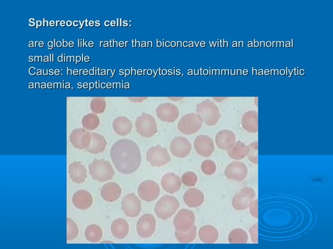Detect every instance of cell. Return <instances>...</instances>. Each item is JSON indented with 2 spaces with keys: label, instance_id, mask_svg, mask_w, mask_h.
Returning <instances> with one entry per match:
<instances>
[{
  "label": "cell",
  "instance_id": "cell-1",
  "mask_svg": "<svg viewBox=\"0 0 333 249\" xmlns=\"http://www.w3.org/2000/svg\"><path fill=\"white\" fill-rule=\"evenodd\" d=\"M110 157L116 170L123 174L135 173L140 167L141 153L138 144L130 139H122L111 146Z\"/></svg>",
  "mask_w": 333,
  "mask_h": 249
},
{
  "label": "cell",
  "instance_id": "cell-2",
  "mask_svg": "<svg viewBox=\"0 0 333 249\" xmlns=\"http://www.w3.org/2000/svg\"><path fill=\"white\" fill-rule=\"evenodd\" d=\"M89 169L93 179L102 182L111 180L115 174L110 163L104 159H95Z\"/></svg>",
  "mask_w": 333,
  "mask_h": 249
},
{
  "label": "cell",
  "instance_id": "cell-3",
  "mask_svg": "<svg viewBox=\"0 0 333 249\" xmlns=\"http://www.w3.org/2000/svg\"><path fill=\"white\" fill-rule=\"evenodd\" d=\"M179 206V202L175 196L165 195L156 203L154 211L159 219L166 220L173 217Z\"/></svg>",
  "mask_w": 333,
  "mask_h": 249
},
{
  "label": "cell",
  "instance_id": "cell-4",
  "mask_svg": "<svg viewBox=\"0 0 333 249\" xmlns=\"http://www.w3.org/2000/svg\"><path fill=\"white\" fill-rule=\"evenodd\" d=\"M197 113L209 126L217 124L221 118L219 109L213 102L206 99L196 106Z\"/></svg>",
  "mask_w": 333,
  "mask_h": 249
},
{
  "label": "cell",
  "instance_id": "cell-5",
  "mask_svg": "<svg viewBox=\"0 0 333 249\" xmlns=\"http://www.w3.org/2000/svg\"><path fill=\"white\" fill-rule=\"evenodd\" d=\"M136 127L138 133L145 138H151L155 135L158 131L157 124L153 116L143 113L138 116L136 121Z\"/></svg>",
  "mask_w": 333,
  "mask_h": 249
},
{
  "label": "cell",
  "instance_id": "cell-6",
  "mask_svg": "<svg viewBox=\"0 0 333 249\" xmlns=\"http://www.w3.org/2000/svg\"><path fill=\"white\" fill-rule=\"evenodd\" d=\"M203 119L197 113L187 114L180 119L178 128L181 133L190 135L196 133L202 126Z\"/></svg>",
  "mask_w": 333,
  "mask_h": 249
},
{
  "label": "cell",
  "instance_id": "cell-7",
  "mask_svg": "<svg viewBox=\"0 0 333 249\" xmlns=\"http://www.w3.org/2000/svg\"><path fill=\"white\" fill-rule=\"evenodd\" d=\"M146 160L152 167H161L170 162L171 158L168 148L157 145L148 148Z\"/></svg>",
  "mask_w": 333,
  "mask_h": 249
},
{
  "label": "cell",
  "instance_id": "cell-8",
  "mask_svg": "<svg viewBox=\"0 0 333 249\" xmlns=\"http://www.w3.org/2000/svg\"><path fill=\"white\" fill-rule=\"evenodd\" d=\"M256 193L251 187H244L233 197L231 204L237 211H243L247 209L255 200Z\"/></svg>",
  "mask_w": 333,
  "mask_h": 249
},
{
  "label": "cell",
  "instance_id": "cell-9",
  "mask_svg": "<svg viewBox=\"0 0 333 249\" xmlns=\"http://www.w3.org/2000/svg\"><path fill=\"white\" fill-rule=\"evenodd\" d=\"M195 222V216L193 212L189 209H182L175 216L173 224L176 230L186 232L193 227Z\"/></svg>",
  "mask_w": 333,
  "mask_h": 249
},
{
  "label": "cell",
  "instance_id": "cell-10",
  "mask_svg": "<svg viewBox=\"0 0 333 249\" xmlns=\"http://www.w3.org/2000/svg\"><path fill=\"white\" fill-rule=\"evenodd\" d=\"M121 209L129 218H134L138 217L142 210L139 198L134 193L126 195L121 202Z\"/></svg>",
  "mask_w": 333,
  "mask_h": 249
},
{
  "label": "cell",
  "instance_id": "cell-11",
  "mask_svg": "<svg viewBox=\"0 0 333 249\" xmlns=\"http://www.w3.org/2000/svg\"><path fill=\"white\" fill-rule=\"evenodd\" d=\"M156 221L151 214H145L139 219L137 225V233L143 238L151 237L154 233Z\"/></svg>",
  "mask_w": 333,
  "mask_h": 249
},
{
  "label": "cell",
  "instance_id": "cell-12",
  "mask_svg": "<svg viewBox=\"0 0 333 249\" xmlns=\"http://www.w3.org/2000/svg\"><path fill=\"white\" fill-rule=\"evenodd\" d=\"M160 194V187L156 182L147 180L141 182L138 187V194L142 200L151 202L156 200Z\"/></svg>",
  "mask_w": 333,
  "mask_h": 249
},
{
  "label": "cell",
  "instance_id": "cell-13",
  "mask_svg": "<svg viewBox=\"0 0 333 249\" xmlns=\"http://www.w3.org/2000/svg\"><path fill=\"white\" fill-rule=\"evenodd\" d=\"M70 140L75 148L79 150H86L91 143V132L85 128L74 129L70 135Z\"/></svg>",
  "mask_w": 333,
  "mask_h": 249
},
{
  "label": "cell",
  "instance_id": "cell-14",
  "mask_svg": "<svg viewBox=\"0 0 333 249\" xmlns=\"http://www.w3.org/2000/svg\"><path fill=\"white\" fill-rule=\"evenodd\" d=\"M224 174L225 176L232 180L242 181L245 179L248 174L246 165L240 161H233L226 167Z\"/></svg>",
  "mask_w": 333,
  "mask_h": 249
},
{
  "label": "cell",
  "instance_id": "cell-15",
  "mask_svg": "<svg viewBox=\"0 0 333 249\" xmlns=\"http://www.w3.org/2000/svg\"><path fill=\"white\" fill-rule=\"evenodd\" d=\"M192 144L189 140L184 137H175L171 143V152L172 155L179 158H184L190 154Z\"/></svg>",
  "mask_w": 333,
  "mask_h": 249
},
{
  "label": "cell",
  "instance_id": "cell-16",
  "mask_svg": "<svg viewBox=\"0 0 333 249\" xmlns=\"http://www.w3.org/2000/svg\"><path fill=\"white\" fill-rule=\"evenodd\" d=\"M194 146L197 154L204 158L211 156L215 148L213 139L205 135L197 136L194 141Z\"/></svg>",
  "mask_w": 333,
  "mask_h": 249
},
{
  "label": "cell",
  "instance_id": "cell-17",
  "mask_svg": "<svg viewBox=\"0 0 333 249\" xmlns=\"http://www.w3.org/2000/svg\"><path fill=\"white\" fill-rule=\"evenodd\" d=\"M157 117L162 122L173 123L177 120L179 110L175 105L170 103L160 104L156 110Z\"/></svg>",
  "mask_w": 333,
  "mask_h": 249
},
{
  "label": "cell",
  "instance_id": "cell-18",
  "mask_svg": "<svg viewBox=\"0 0 333 249\" xmlns=\"http://www.w3.org/2000/svg\"><path fill=\"white\" fill-rule=\"evenodd\" d=\"M236 142V137L234 132L229 129L220 131L215 137L216 145L223 151L230 150Z\"/></svg>",
  "mask_w": 333,
  "mask_h": 249
},
{
  "label": "cell",
  "instance_id": "cell-19",
  "mask_svg": "<svg viewBox=\"0 0 333 249\" xmlns=\"http://www.w3.org/2000/svg\"><path fill=\"white\" fill-rule=\"evenodd\" d=\"M182 185L180 177L174 173H168L163 175L161 179V185L166 192L173 194L177 192Z\"/></svg>",
  "mask_w": 333,
  "mask_h": 249
},
{
  "label": "cell",
  "instance_id": "cell-20",
  "mask_svg": "<svg viewBox=\"0 0 333 249\" xmlns=\"http://www.w3.org/2000/svg\"><path fill=\"white\" fill-rule=\"evenodd\" d=\"M184 201L186 205L190 208H196L201 207L204 202V193L195 188H191L187 190L184 194Z\"/></svg>",
  "mask_w": 333,
  "mask_h": 249
},
{
  "label": "cell",
  "instance_id": "cell-21",
  "mask_svg": "<svg viewBox=\"0 0 333 249\" xmlns=\"http://www.w3.org/2000/svg\"><path fill=\"white\" fill-rule=\"evenodd\" d=\"M93 202L92 194L86 190H79L72 197V203L78 209L85 210L90 208Z\"/></svg>",
  "mask_w": 333,
  "mask_h": 249
},
{
  "label": "cell",
  "instance_id": "cell-22",
  "mask_svg": "<svg viewBox=\"0 0 333 249\" xmlns=\"http://www.w3.org/2000/svg\"><path fill=\"white\" fill-rule=\"evenodd\" d=\"M120 186L114 182H108L102 188L101 194L104 200L113 203L118 200L121 194Z\"/></svg>",
  "mask_w": 333,
  "mask_h": 249
},
{
  "label": "cell",
  "instance_id": "cell-23",
  "mask_svg": "<svg viewBox=\"0 0 333 249\" xmlns=\"http://www.w3.org/2000/svg\"><path fill=\"white\" fill-rule=\"evenodd\" d=\"M69 174L71 179L76 184L85 182L88 177L87 170L80 162H74L69 167Z\"/></svg>",
  "mask_w": 333,
  "mask_h": 249
},
{
  "label": "cell",
  "instance_id": "cell-24",
  "mask_svg": "<svg viewBox=\"0 0 333 249\" xmlns=\"http://www.w3.org/2000/svg\"><path fill=\"white\" fill-rule=\"evenodd\" d=\"M198 235L199 239L205 243H213L218 241L219 232L217 228L210 225L202 226L199 229Z\"/></svg>",
  "mask_w": 333,
  "mask_h": 249
},
{
  "label": "cell",
  "instance_id": "cell-25",
  "mask_svg": "<svg viewBox=\"0 0 333 249\" xmlns=\"http://www.w3.org/2000/svg\"><path fill=\"white\" fill-rule=\"evenodd\" d=\"M242 126L249 133H257L258 131V113L255 111L246 112L242 117Z\"/></svg>",
  "mask_w": 333,
  "mask_h": 249
},
{
  "label": "cell",
  "instance_id": "cell-26",
  "mask_svg": "<svg viewBox=\"0 0 333 249\" xmlns=\"http://www.w3.org/2000/svg\"><path fill=\"white\" fill-rule=\"evenodd\" d=\"M112 127L116 134L124 136L130 133L133 125L130 120L125 116H119L114 120Z\"/></svg>",
  "mask_w": 333,
  "mask_h": 249
},
{
  "label": "cell",
  "instance_id": "cell-27",
  "mask_svg": "<svg viewBox=\"0 0 333 249\" xmlns=\"http://www.w3.org/2000/svg\"><path fill=\"white\" fill-rule=\"evenodd\" d=\"M92 140L90 146L86 151L92 154H98L105 151L107 142L105 137L96 132H91Z\"/></svg>",
  "mask_w": 333,
  "mask_h": 249
},
{
  "label": "cell",
  "instance_id": "cell-28",
  "mask_svg": "<svg viewBox=\"0 0 333 249\" xmlns=\"http://www.w3.org/2000/svg\"><path fill=\"white\" fill-rule=\"evenodd\" d=\"M129 225L127 221L122 218L115 220L111 225V233L114 237L123 239L128 235Z\"/></svg>",
  "mask_w": 333,
  "mask_h": 249
},
{
  "label": "cell",
  "instance_id": "cell-29",
  "mask_svg": "<svg viewBox=\"0 0 333 249\" xmlns=\"http://www.w3.org/2000/svg\"><path fill=\"white\" fill-rule=\"evenodd\" d=\"M248 151V145L241 141H238L227 151V154L231 159L240 161L247 157Z\"/></svg>",
  "mask_w": 333,
  "mask_h": 249
},
{
  "label": "cell",
  "instance_id": "cell-30",
  "mask_svg": "<svg viewBox=\"0 0 333 249\" xmlns=\"http://www.w3.org/2000/svg\"><path fill=\"white\" fill-rule=\"evenodd\" d=\"M85 235L88 241L92 243H96L102 239L103 230L101 227L97 225H90L87 227Z\"/></svg>",
  "mask_w": 333,
  "mask_h": 249
},
{
  "label": "cell",
  "instance_id": "cell-31",
  "mask_svg": "<svg viewBox=\"0 0 333 249\" xmlns=\"http://www.w3.org/2000/svg\"><path fill=\"white\" fill-rule=\"evenodd\" d=\"M228 241L231 244H244L248 241L246 232L241 228L233 229L228 235Z\"/></svg>",
  "mask_w": 333,
  "mask_h": 249
},
{
  "label": "cell",
  "instance_id": "cell-32",
  "mask_svg": "<svg viewBox=\"0 0 333 249\" xmlns=\"http://www.w3.org/2000/svg\"><path fill=\"white\" fill-rule=\"evenodd\" d=\"M175 235L179 242L181 243H189L193 242L197 235V227L194 225L189 231L181 232L176 230Z\"/></svg>",
  "mask_w": 333,
  "mask_h": 249
},
{
  "label": "cell",
  "instance_id": "cell-33",
  "mask_svg": "<svg viewBox=\"0 0 333 249\" xmlns=\"http://www.w3.org/2000/svg\"><path fill=\"white\" fill-rule=\"evenodd\" d=\"M81 124L86 129L92 131L98 127L100 120L98 116L93 113L86 115L82 118Z\"/></svg>",
  "mask_w": 333,
  "mask_h": 249
},
{
  "label": "cell",
  "instance_id": "cell-34",
  "mask_svg": "<svg viewBox=\"0 0 333 249\" xmlns=\"http://www.w3.org/2000/svg\"><path fill=\"white\" fill-rule=\"evenodd\" d=\"M106 108V102L104 98L101 97H94L91 103V109L95 114L103 113Z\"/></svg>",
  "mask_w": 333,
  "mask_h": 249
},
{
  "label": "cell",
  "instance_id": "cell-35",
  "mask_svg": "<svg viewBox=\"0 0 333 249\" xmlns=\"http://www.w3.org/2000/svg\"><path fill=\"white\" fill-rule=\"evenodd\" d=\"M181 182L186 186L191 187L196 185L198 177L197 175L193 172H187L182 175Z\"/></svg>",
  "mask_w": 333,
  "mask_h": 249
},
{
  "label": "cell",
  "instance_id": "cell-36",
  "mask_svg": "<svg viewBox=\"0 0 333 249\" xmlns=\"http://www.w3.org/2000/svg\"><path fill=\"white\" fill-rule=\"evenodd\" d=\"M78 234V228L76 224L71 219L67 218V235L68 241L73 240Z\"/></svg>",
  "mask_w": 333,
  "mask_h": 249
},
{
  "label": "cell",
  "instance_id": "cell-37",
  "mask_svg": "<svg viewBox=\"0 0 333 249\" xmlns=\"http://www.w3.org/2000/svg\"><path fill=\"white\" fill-rule=\"evenodd\" d=\"M249 151L247 159L254 164H258V142H253L248 145Z\"/></svg>",
  "mask_w": 333,
  "mask_h": 249
},
{
  "label": "cell",
  "instance_id": "cell-38",
  "mask_svg": "<svg viewBox=\"0 0 333 249\" xmlns=\"http://www.w3.org/2000/svg\"><path fill=\"white\" fill-rule=\"evenodd\" d=\"M217 170L215 163L211 160H204L201 164V170L206 175H212Z\"/></svg>",
  "mask_w": 333,
  "mask_h": 249
},
{
  "label": "cell",
  "instance_id": "cell-39",
  "mask_svg": "<svg viewBox=\"0 0 333 249\" xmlns=\"http://www.w3.org/2000/svg\"><path fill=\"white\" fill-rule=\"evenodd\" d=\"M252 240L254 243H258V224L256 223L252 226L249 229Z\"/></svg>",
  "mask_w": 333,
  "mask_h": 249
},
{
  "label": "cell",
  "instance_id": "cell-40",
  "mask_svg": "<svg viewBox=\"0 0 333 249\" xmlns=\"http://www.w3.org/2000/svg\"><path fill=\"white\" fill-rule=\"evenodd\" d=\"M249 212L253 217L255 219H258V199L254 200L249 206Z\"/></svg>",
  "mask_w": 333,
  "mask_h": 249
},
{
  "label": "cell",
  "instance_id": "cell-41",
  "mask_svg": "<svg viewBox=\"0 0 333 249\" xmlns=\"http://www.w3.org/2000/svg\"><path fill=\"white\" fill-rule=\"evenodd\" d=\"M130 101L133 103H140L144 101L145 99H147V97H129Z\"/></svg>",
  "mask_w": 333,
  "mask_h": 249
},
{
  "label": "cell",
  "instance_id": "cell-42",
  "mask_svg": "<svg viewBox=\"0 0 333 249\" xmlns=\"http://www.w3.org/2000/svg\"><path fill=\"white\" fill-rule=\"evenodd\" d=\"M184 97H169V98L171 99L172 101L174 102L180 101V99H182Z\"/></svg>",
  "mask_w": 333,
  "mask_h": 249
},
{
  "label": "cell",
  "instance_id": "cell-43",
  "mask_svg": "<svg viewBox=\"0 0 333 249\" xmlns=\"http://www.w3.org/2000/svg\"><path fill=\"white\" fill-rule=\"evenodd\" d=\"M280 47L284 46V42H280Z\"/></svg>",
  "mask_w": 333,
  "mask_h": 249
},
{
  "label": "cell",
  "instance_id": "cell-44",
  "mask_svg": "<svg viewBox=\"0 0 333 249\" xmlns=\"http://www.w3.org/2000/svg\"><path fill=\"white\" fill-rule=\"evenodd\" d=\"M290 45H291V46H292V47L293 46V39H292V42H291V44H290Z\"/></svg>",
  "mask_w": 333,
  "mask_h": 249
},
{
  "label": "cell",
  "instance_id": "cell-45",
  "mask_svg": "<svg viewBox=\"0 0 333 249\" xmlns=\"http://www.w3.org/2000/svg\"><path fill=\"white\" fill-rule=\"evenodd\" d=\"M56 46V40H54V47Z\"/></svg>",
  "mask_w": 333,
  "mask_h": 249
},
{
  "label": "cell",
  "instance_id": "cell-46",
  "mask_svg": "<svg viewBox=\"0 0 333 249\" xmlns=\"http://www.w3.org/2000/svg\"><path fill=\"white\" fill-rule=\"evenodd\" d=\"M58 22H59L58 21H57V22H56V26H58Z\"/></svg>",
  "mask_w": 333,
  "mask_h": 249
}]
</instances>
